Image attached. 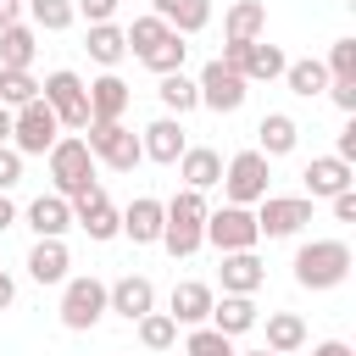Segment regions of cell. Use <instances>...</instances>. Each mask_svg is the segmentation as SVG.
<instances>
[{"instance_id": "obj_1", "label": "cell", "mask_w": 356, "mask_h": 356, "mask_svg": "<svg viewBox=\"0 0 356 356\" xmlns=\"http://www.w3.org/2000/svg\"><path fill=\"white\" fill-rule=\"evenodd\" d=\"M161 250L172 256V261H189L200 245H206V195L200 189H178L172 200H161Z\"/></svg>"}, {"instance_id": "obj_2", "label": "cell", "mask_w": 356, "mask_h": 356, "mask_svg": "<svg viewBox=\"0 0 356 356\" xmlns=\"http://www.w3.org/2000/svg\"><path fill=\"white\" fill-rule=\"evenodd\" d=\"M295 284L300 289H339L345 278H350V267H356V256H350V245L345 239H306L300 250H295Z\"/></svg>"}, {"instance_id": "obj_3", "label": "cell", "mask_w": 356, "mask_h": 356, "mask_svg": "<svg viewBox=\"0 0 356 356\" xmlns=\"http://www.w3.org/2000/svg\"><path fill=\"white\" fill-rule=\"evenodd\" d=\"M44 167H50V195H61V200H78V195H89V189L100 184V178H95V156H89L83 134H61V139L50 145Z\"/></svg>"}, {"instance_id": "obj_4", "label": "cell", "mask_w": 356, "mask_h": 356, "mask_svg": "<svg viewBox=\"0 0 356 356\" xmlns=\"http://www.w3.org/2000/svg\"><path fill=\"white\" fill-rule=\"evenodd\" d=\"M39 100L56 111L61 134H83V128H89V83H83L72 67L44 72V78H39Z\"/></svg>"}, {"instance_id": "obj_5", "label": "cell", "mask_w": 356, "mask_h": 356, "mask_svg": "<svg viewBox=\"0 0 356 356\" xmlns=\"http://www.w3.org/2000/svg\"><path fill=\"white\" fill-rule=\"evenodd\" d=\"M267 184H273V161L250 145V150H234L222 161V184L217 189H222V206H256L261 195H273Z\"/></svg>"}, {"instance_id": "obj_6", "label": "cell", "mask_w": 356, "mask_h": 356, "mask_svg": "<svg viewBox=\"0 0 356 356\" xmlns=\"http://www.w3.org/2000/svg\"><path fill=\"white\" fill-rule=\"evenodd\" d=\"M83 145H89L95 167H111V172H134V167L145 161L139 134H134L128 122H89V128H83Z\"/></svg>"}, {"instance_id": "obj_7", "label": "cell", "mask_w": 356, "mask_h": 356, "mask_svg": "<svg viewBox=\"0 0 356 356\" xmlns=\"http://www.w3.org/2000/svg\"><path fill=\"white\" fill-rule=\"evenodd\" d=\"M56 317H61L67 334H89V328L106 317V284H100L95 273L67 278V284H61V306H56Z\"/></svg>"}, {"instance_id": "obj_8", "label": "cell", "mask_w": 356, "mask_h": 356, "mask_svg": "<svg viewBox=\"0 0 356 356\" xmlns=\"http://www.w3.org/2000/svg\"><path fill=\"white\" fill-rule=\"evenodd\" d=\"M61 139V122L44 100H28L22 111H11V150L28 161V156H50V145Z\"/></svg>"}, {"instance_id": "obj_9", "label": "cell", "mask_w": 356, "mask_h": 356, "mask_svg": "<svg viewBox=\"0 0 356 356\" xmlns=\"http://www.w3.org/2000/svg\"><path fill=\"white\" fill-rule=\"evenodd\" d=\"M206 245L217 256H234V250H256L261 234H256V211L250 206H217L206 211Z\"/></svg>"}, {"instance_id": "obj_10", "label": "cell", "mask_w": 356, "mask_h": 356, "mask_svg": "<svg viewBox=\"0 0 356 356\" xmlns=\"http://www.w3.org/2000/svg\"><path fill=\"white\" fill-rule=\"evenodd\" d=\"M195 89H200V106H206V111H217V117H234V111L245 106V95H250V83H245L228 61H217V56L195 72Z\"/></svg>"}, {"instance_id": "obj_11", "label": "cell", "mask_w": 356, "mask_h": 356, "mask_svg": "<svg viewBox=\"0 0 356 356\" xmlns=\"http://www.w3.org/2000/svg\"><path fill=\"white\" fill-rule=\"evenodd\" d=\"M250 211H256V234L261 239H295L312 222V200L306 195H261Z\"/></svg>"}, {"instance_id": "obj_12", "label": "cell", "mask_w": 356, "mask_h": 356, "mask_svg": "<svg viewBox=\"0 0 356 356\" xmlns=\"http://www.w3.org/2000/svg\"><path fill=\"white\" fill-rule=\"evenodd\" d=\"M217 61H228L245 83H273V78H284V67H289V56L278 50V44H267V39H250V44H222V56Z\"/></svg>"}, {"instance_id": "obj_13", "label": "cell", "mask_w": 356, "mask_h": 356, "mask_svg": "<svg viewBox=\"0 0 356 356\" xmlns=\"http://www.w3.org/2000/svg\"><path fill=\"white\" fill-rule=\"evenodd\" d=\"M72 228H83L95 245H106V239H117V234H122V206H111V195L95 184L89 195H78V200H72Z\"/></svg>"}, {"instance_id": "obj_14", "label": "cell", "mask_w": 356, "mask_h": 356, "mask_svg": "<svg viewBox=\"0 0 356 356\" xmlns=\"http://www.w3.org/2000/svg\"><path fill=\"white\" fill-rule=\"evenodd\" d=\"M139 150H145V161H156V167H178V156L189 150V134H184V122L178 117H156V122H145L139 128Z\"/></svg>"}, {"instance_id": "obj_15", "label": "cell", "mask_w": 356, "mask_h": 356, "mask_svg": "<svg viewBox=\"0 0 356 356\" xmlns=\"http://www.w3.org/2000/svg\"><path fill=\"white\" fill-rule=\"evenodd\" d=\"M300 184H306V200H334V195L356 189V167L339 161V156H312L306 172H300Z\"/></svg>"}, {"instance_id": "obj_16", "label": "cell", "mask_w": 356, "mask_h": 356, "mask_svg": "<svg viewBox=\"0 0 356 356\" xmlns=\"http://www.w3.org/2000/svg\"><path fill=\"white\" fill-rule=\"evenodd\" d=\"M106 312H117L122 323H139L145 312H156V284L145 273H122L117 284H106Z\"/></svg>"}, {"instance_id": "obj_17", "label": "cell", "mask_w": 356, "mask_h": 356, "mask_svg": "<svg viewBox=\"0 0 356 356\" xmlns=\"http://www.w3.org/2000/svg\"><path fill=\"white\" fill-rule=\"evenodd\" d=\"M22 267H28V278L39 289H50V284H67L72 278V250H67V239H33Z\"/></svg>"}, {"instance_id": "obj_18", "label": "cell", "mask_w": 356, "mask_h": 356, "mask_svg": "<svg viewBox=\"0 0 356 356\" xmlns=\"http://www.w3.org/2000/svg\"><path fill=\"white\" fill-rule=\"evenodd\" d=\"M211 300H217L211 284H200V278H178L172 295H167V317H172L178 328H200V323L211 317Z\"/></svg>"}, {"instance_id": "obj_19", "label": "cell", "mask_w": 356, "mask_h": 356, "mask_svg": "<svg viewBox=\"0 0 356 356\" xmlns=\"http://www.w3.org/2000/svg\"><path fill=\"white\" fill-rule=\"evenodd\" d=\"M22 222L33 228V239H67V228H72V200H61V195H33V200L22 206Z\"/></svg>"}, {"instance_id": "obj_20", "label": "cell", "mask_w": 356, "mask_h": 356, "mask_svg": "<svg viewBox=\"0 0 356 356\" xmlns=\"http://www.w3.org/2000/svg\"><path fill=\"white\" fill-rule=\"evenodd\" d=\"M128 100H134V89L117 72L89 78V122H122L128 117Z\"/></svg>"}, {"instance_id": "obj_21", "label": "cell", "mask_w": 356, "mask_h": 356, "mask_svg": "<svg viewBox=\"0 0 356 356\" xmlns=\"http://www.w3.org/2000/svg\"><path fill=\"white\" fill-rule=\"evenodd\" d=\"M206 323L217 334H228V339H245L261 323V306H256V295H222V300H211V317Z\"/></svg>"}, {"instance_id": "obj_22", "label": "cell", "mask_w": 356, "mask_h": 356, "mask_svg": "<svg viewBox=\"0 0 356 356\" xmlns=\"http://www.w3.org/2000/svg\"><path fill=\"white\" fill-rule=\"evenodd\" d=\"M267 39V0H234L222 11V44H250Z\"/></svg>"}, {"instance_id": "obj_23", "label": "cell", "mask_w": 356, "mask_h": 356, "mask_svg": "<svg viewBox=\"0 0 356 356\" xmlns=\"http://www.w3.org/2000/svg\"><path fill=\"white\" fill-rule=\"evenodd\" d=\"M161 200L156 195H134L128 206H122V239H134V245H161Z\"/></svg>"}, {"instance_id": "obj_24", "label": "cell", "mask_w": 356, "mask_h": 356, "mask_svg": "<svg viewBox=\"0 0 356 356\" xmlns=\"http://www.w3.org/2000/svg\"><path fill=\"white\" fill-rule=\"evenodd\" d=\"M217 278H222V295H256L267 284V261L256 250H234V256H222Z\"/></svg>"}, {"instance_id": "obj_25", "label": "cell", "mask_w": 356, "mask_h": 356, "mask_svg": "<svg viewBox=\"0 0 356 356\" xmlns=\"http://www.w3.org/2000/svg\"><path fill=\"white\" fill-rule=\"evenodd\" d=\"M256 328H267V350H273V356H295V350H306V339H312V328H306L300 312H267Z\"/></svg>"}, {"instance_id": "obj_26", "label": "cell", "mask_w": 356, "mask_h": 356, "mask_svg": "<svg viewBox=\"0 0 356 356\" xmlns=\"http://www.w3.org/2000/svg\"><path fill=\"white\" fill-rule=\"evenodd\" d=\"M300 145V122L289 117V111H267L261 122H256V150L267 156V161H278V156H289Z\"/></svg>"}, {"instance_id": "obj_27", "label": "cell", "mask_w": 356, "mask_h": 356, "mask_svg": "<svg viewBox=\"0 0 356 356\" xmlns=\"http://www.w3.org/2000/svg\"><path fill=\"white\" fill-rule=\"evenodd\" d=\"M178 178H184V189H217L222 184V156L211 150V145H189L184 156H178Z\"/></svg>"}, {"instance_id": "obj_28", "label": "cell", "mask_w": 356, "mask_h": 356, "mask_svg": "<svg viewBox=\"0 0 356 356\" xmlns=\"http://www.w3.org/2000/svg\"><path fill=\"white\" fill-rule=\"evenodd\" d=\"M33 56H39V33L28 22L0 28V72H33Z\"/></svg>"}, {"instance_id": "obj_29", "label": "cell", "mask_w": 356, "mask_h": 356, "mask_svg": "<svg viewBox=\"0 0 356 356\" xmlns=\"http://www.w3.org/2000/svg\"><path fill=\"white\" fill-rule=\"evenodd\" d=\"M150 17H161L172 33H200L211 22V0H150Z\"/></svg>"}, {"instance_id": "obj_30", "label": "cell", "mask_w": 356, "mask_h": 356, "mask_svg": "<svg viewBox=\"0 0 356 356\" xmlns=\"http://www.w3.org/2000/svg\"><path fill=\"white\" fill-rule=\"evenodd\" d=\"M156 100H161V111L167 117H189L195 106H200V89H195V78L189 72H167V78H156Z\"/></svg>"}, {"instance_id": "obj_31", "label": "cell", "mask_w": 356, "mask_h": 356, "mask_svg": "<svg viewBox=\"0 0 356 356\" xmlns=\"http://www.w3.org/2000/svg\"><path fill=\"white\" fill-rule=\"evenodd\" d=\"M83 50H89V61H100L106 72H117V61L128 56V39H122L117 22H95V28L83 33Z\"/></svg>"}, {"instance_id": "obj_32", "label": "cell", "mask_w": 356, "mask_h": 356, "mask_svg": "<svg viewBox=\"0 0 356 356\" xmlns=\"http://www.w3.org/2000/svg\"><path fill=\"white\" fill-rule=\"evenodd\" d=\"M22 11H28V28H33V33H67V28L78 22L72 0H28Z\"/></svg>"}, {"instance_id": "obj_33", "label": "cell", "mask_w": 356, "mask_h": 356, "mask_svg": "<svg viewBox=\"0 0 356 356\" xmlns=\"http://www.w3.org/2000/svg\"><path fill=\"white\" fill-rule=\"evenodd\" d=\"M284 83H289V95H300V100H312V95H328V72H323V61H317V56H300V61H289V67H284Z\"/></svg>"}, {"instance_id": "obj_34", "label": "cell", "mask_w": 356, "mask_h": 356, "mask_svg": "<svg viewBox=\"0 0 356 356\" xmlns=\"http://www.w3.org/2000/svg\"><path fill=\"white\" fill-rule=\"evenodd\" d=\"M139 61H145L156 78H167V72H184V61H189V44H184V33H167V39H161L156 50H145Z\"/></svg>"}, {"instance_id": "obj_35", "label": "cell", "mask_w": 356, "mask_h": 356, "mask_svg": "<svg viewBox=\"0 0 356 356\" xmlns=\"http://www.w3.org/2000/svg\"><path fill=\"white\" fill-rule=\"evenodd\" d=\"M167 33H172V28H167L161 17H150V11H145V17H134V22L122 28V39H128V56H145V50H156Z\"/></svg>"}, {"instance_id": "obj_36", "label": "cell", "mask_w": 356, "mask_h": 356, "mask_svg": "<svg viewBox=\"0 0 356 356\" xmlns=\"http://www.w3.org/2000/svg\"><path fill=\"white\" fill-rule=\"evenodd\" d=\"M134 328H139V345H145V350H172V345H178V323H172L167 312H145Z\"/></svg>"}, {"instance_id": "obj_37", "label": "cell", "mask_w": 356, "mask_h": 356, "mask_svg": "<svg viewBox=\"0 0 356 356\" xmlns=\"http://www.w3.org/2000/svg\"><path fill=\"white\" fill-rule=\"evenodd\" d=\"M239 345L228 339V334H217L211 323H200V328H184V356H234Z\"/></svg>"}, {"instance_id": "obj_38", "label": "cell", "mask_w": 356, "mask_h": 356, "mask_svg": "<svg viewBox=\"0 0 356 356\" xmlns=\"http://www.w3.org/2000/svg\"><path fill=\"white\" fill-rule=\"evenodd\" d=\"M28 100H39V78L33 72H0V106L6 111H22Z\"/></svg>"}, {"instance_id": "obj_39", "label": "cell", "mask_w": 356, "mask_h": 356, "mask_svg": "<svg viewBox=\"0 0 356 356\" xmlns=\"http://www.w3.org/2000/svg\"><path fill=\"white\" fill-rule=\"evenodd\" d=\"M323 72H328V83H356V39H334Z\"/></svg>"}, {"instance_id": "obj_40", "label": "cell", "mask_w": 356, "mask_h": 356, "mask_svg": "<svg viewBox=\"0 0 356 356\" xmlns=\"http://www.w3.org/2000/svg\"><path fill=\"white\" fill-rule=\"evenodd\" d=\"M117 6H122V0H72V11H78L89 28H95V22H117Z\"/></svg>"}, {"instance_id": "obj_41", "label": "cell", "mask_w": 356, "mask_h": 356, "mask_svg": "<svg viewBox=\"0 0 356 356\" xmlns=\"http://www.w3.org/2000/svg\"><path fill=\"white\" fill-rule=\"evenodd\" d=\"M17 184H22V156L11 145H0V195H11Z\"/></svg>"}, {"instance_id": "obj_42", "label": "cell", "mask_w": 356, "mask_h": 356, "mask_svg": "<svg viewBox=\"0 0 356 356\" xmlns=\"http://www.w3.org/2000/svg\"><path fill=\"white\" fill-rule=\"evenodd\" d=\"M328 156H339V161H356V117L339 128V139H334V150Z\"/></svg>"}, {"instance_id": "obj_43", "label": "cell", "mask_w": 356, "mask_h": 356, "mask_svg": "<svg viewBox=\"0 0 356 356\" xmlns=\"http://www.w3.org/2000/svg\"><path fill=\"white\" fill-rule=\"evenodd\" d=\"M328 100H334L345 117H356V83H328Z\"/></svg>"}, {"instance_id": "obj_44", "label": "cell", "mask_w": 356, "mask_h": 356, "mask_svg": "<svg viewBox=\"0 0 356 356\" xmlns=\"http://www.w3.org/2000/svg\"><path fill=\"white\" fill-rule=\"evenodd\" d=\"M328 206H334V217H339V222H356V189H345V195H334Z\"/></svg>"}, {"instance_id": "obj_45", "label": "cell", "mask_w": 356, "mask_h": 356, "mask_svg": "<svg viewBox=\"0 0 356 356\" xmlns=\"http://www.w3.org/2000/svg\"><path fill=\"white\" fill-rule=\"evenodd\" d=\"M312 356H356V345H350V339H317Z\"/></svg>"}, {"instance_id": "obj_46", "label": "cell", "mask_w": 356, "mask_h": 356, "mask_svg": "<svg viewBox=\"0 0 356 356\" xmlns=\"http://www.w3.org/2000/svg\"><path fill=\"white\" fill-rule=\"evenodd\" d=\"M11 306H17V278L0 267V312H11Z\"/></svg>"}, {"instance_id": "obj_47", "label": "cell", "mask_w": 356, "mask_h": 356, "mask_svg": "<svg viewBox=\"0 0 356 356\" xmlns=\"http://www.w3.org/2000/svg\"><path fill=\"white\" fill-rule=\"evenodd\" d=\"M17 217H22V211H17V200H11V195H0V234H6Z\"/></svg>"}, {"instance_id": "obj_48", "label": "cell", "mask_w": 356, "mask_h": 356, "mask_svg": "<svg viewBox=\"0 0 356 356\" xmlns=\"http://www.w3.org/2000/svg\"><path fill=\"white\" fill-rule=\"evenodd\" d=\"M11 22H22V6L17 0H0V28H11Z\"/></svg>"}, {"instance_id": "obj_49", "label": "cell", "mask_w": 356, "mask_h": 356, "mask_svg": "<svg viewBox=\"0 0 356 356\" xmlns=\"http://www.w3.org/2000/svg\"><path fill=\"white\" fill-rule=\"evenodd\" d=\"M0 145H11V111L0 106Z\"/></svg>"}, {"instance_id": "obj_50", "label": "cell", "mask_w": 356, "mask_h": 356, "mask_svg": "<svg viewBox=\"0 0 356 356\" xmlns=\"http://www.w3.org/2000/svg\"><path fill=\"white\" fill-rule=\"evenodd\" d=\"M234 356H273V350H267V345H256V350H234Z\"/></svg>"}, {"instance_id": "obj_51", "label": "cell", "mask_w": 356, "mask_h": 356, "mask_svg": "<svg viewBox=\"0 0 356 356\" xmlns=\"http://www.w3.org/2000/svg\"><path fill=\"white\" fill-rule=\"evenodd\" d=\"M17 6H28V0H17Z\"/></svg>"}]
</instances>
